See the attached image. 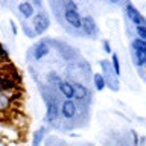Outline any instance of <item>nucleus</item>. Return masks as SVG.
I'll return each mask as SVG.
<instances>
[{
  "mask_svg": "<svg viewBox=\"0 0 146 146\" xmlns=\"http://www.w3.org/2000/svg\"><path fill=\"white\" fill-rule=\"evenodd\" d=\"M32 52H34V59L35 61H40V59H43L46 55H49L50 46L46 40H41L40 43H36L34 47H32Z\"/></svg>",
  "mask_w": 146,
  "mask_h": 146,
  "instance_id": "0eeeda50",
  "label": "nucleus"
},
{
  "mask_svg": "<svg viewBox=\"0 0 146 146\" xmlns=\"http://www.w3.org/2000/svg\"><path fill=\"white\" fill-rule=\"evenodd\" d=\"M50 20L47 17V14H44L43 11L36 12V15L32 17V29H34L35 35H41L49 29Z\"/></svg>",
  "mask_w": 146,
  "mask_h": 146,
  "instance_id": "f03ea898",
  "label": "nucleus"
},
{
  "mask_svg": "<svg viewBox=\"0 0 146 146\" xmlns=\"http://www.w3.org/2000/svg\"><path fill=\"white\" fill-rule=\"evenodd\" d=\"M47 79H49L50 84H55V85H58L59 82H61V78H59L56 73H50V75L47 76Z\"/></svg>",
  "mask_w": 146,
  "mask_h": 146,
  "instance_id": "4be33fe9",
  "label": "nucleus"
},
{
  "mask_svg": "<svg viewBox=\"0 0 146 146\" xmlns=\"http://www.w3.org/2000/svg\"><path fill=\"white\" fill-rule=\"evenodd\" d=\"M18 12H20V15L25 18H32L35 15V11H34V6H32V3L29 2H21L18 5Z\"/></svg>",
  "mask_w": 146,
  "mask_h": 146,
  "instance_id": "9d476101",
  "label": "nucleus"
},
{
  "mask_svg": "<svg viewBox=\"0 0 146 146\" xmlns=\"http://www.w3.org/2000/svg\"><path fill=\"white\" fill-rule=\"evenodd\" d=\"M21 29H23V32L26 34L27 38H35V32H34V29L31 27V25H27V23H23V25H21Z\"/></svg>",
  "mask_w": 146,
  "mask_h": 146,
  "instance_id": "a211bd4d",
  "label": "nucleus"
},
{
  "mask_svg": "<svg viewBox=\"0 0 146 146\" xmlns=\"http://www.w3.org/2000/svg\"><path fill=\"white\" fill-rule=\"evenodd\" d=\"M0 93H3V81H2V76H0Z\"/></svg>",
  "mask_w": 146,
  "mask_h": 146,
  "instance_id": "a878e982",
  "label": "nucleus"
},
{
  "mask_svg": "<svg viewBox=\"0 0 146 146\" xmlns=\"http://www.w3.org/2000/svg\"><path fill=\"white\" fill-rule=\"evenodd\" d=\"M0 61H5V62L9 61V52L5 47V44H2V43H0Z\"/></svg>",
  "mask_w": 146,
  "mask_h": 146,
  "instance_id": "6ab92c4d",
  "label": "nucleus"
},
{
  "mask_svg": "<svg viewBox=\"0 0 146 146\" xmlns=\"http://www.w3.org/2000/svg\"><path fill=\"white\" fill-rule=\"evenodd\" d=\"M81 29L84 31L85 35L91 36V38H96V35H98V25H96L94 18L90 17V15L82 18V27Z\"/></svg>",
  "mask_w": 146,
  "mask_h": 146,
  "instance_id": "39448f33",
  "label": "nucleus"
},
{
  "mask_svg": "<svg viewBox=\"0 0 146 146\" xmlns=\"http://www.w3.org/2000/svg\"><path fill=\"white\" fill-rule=\"evenodd\" d=\"M58 88L64 98H67L68 100H73V88H72V84L68 81H61L58 84Z\"/></svg>",
  "mask_w": 146,
  "mask_h": 146,
  "instance_id": "9b49d317",
  "label": "nucleus"
},
{
  "mask_svg": "<svg viewBox=\"0 0 146 146\" xmlns=\"http://www.w3.org/2000/svg\"><path fill=\"white\" fill-rule=\"evenodd\" d=\"M102 44H104V50H105V53H111V46H110V41H108V40H105Z\"/></svg>",
  "mask_w": 146,
  "mask_h": 146,
  "instance_id": "5701e85b",
  "label": "nucleus"
},
{
  "mask_svg": "<svg viewBox=\"0 0 146 146\" xmlns=\"http://www.w3.org/2000/svg\"><path fill=\"white\" fill-rule=\"evenodd\" d=\"M111 67L114 70V75H116L117 78L120 76V61H119L117 53H113V56H111Z\"/></svg>",
  "mask_w": 146,
  "mask_h": 146,
  "instance_id": "dca6fc26",
  "label": "nucleus"
},
{
  "mask_svg": "<svg viewBox=\"0 0 146 146\" xmlns=\"http://www.w3.org/2000/svg\"><path fill=\"white\" fill-rule=\"evenodd\" d=\"M46 104H47V114H46V117H47V120L52 123V122H55L58 119L61 107H59L56 98H53V96L49 98V99H46Z\"/></svg>",
  "mask_w": 146,
  "mask_h": 146,
  "instance_id": "7ed1b4c3",
  "label": "nucleus"
},
{
  "mask_svg": "<svg viewBox=\"0 0 146 146\" xmlns=\"http://www.w3.org/2000/svg\"><path fill=\"white\" fill-rule=\"evenodd\" d=\"M135 31H137V35H139V38L143 40V41H146V26H137Z\"/></svg>",
  "mask_w": 146,
  "mask_h": 146,
  "instance_id": "412c9836",
  "label": "nucleus"
},
{
  "mask_svg": "<svg viewBox=\"0 0 146 146\" xmlns=\"http://www.w3.org/2000/svg\"><path fill=\"white\" fill-rule=\"evenodd\" d=\"M145 146H146V140H145Z\"/></svg>",
  "mask_w": 146,
  "mask_h": 146,
  "instance_id": "bb28decb",
  "label": "nucleus"
},
{
  "mask_svg": "<svg viewBox=\"0 0 146 146\" xmlns=\"http://www.w3.org/2000/svg\"><path fill=\"white\" fill-rule=\"evenodd\" d=\"M72 88H73V98L78 100H85L90 98V91L85 85L79 84V82H70Z\"/></svg>",
  "mask_w": 146,
  "mask_h": 146,
  "instance_id": "1a4fd4ad",
  "label": "nucleus"
},
{
  "mask_svg": "<svg viewBox=\"0 0 146 146\" xmlns=\"http://www.w3.org/2000/svg\"><path fill=\"white\" fill-rule=\"evenodd\" d=\"M132 47H134V50H139V52H146V41L135 38L132 41Z\"/></svg>",
  "mask_w": 146,
  "mask_h": 146,
  "instance_id": "f3484780",
  "label": "nucleus"
},
{
  "mask_svg": "<svg viewBox=\"0 0 146 146\" xmlns=\"http://www.w3.org/2000/svg\"><path fill=\"white\" fill-rule=\"evenodd\" d=\"M11 31H12V34H14V35H17V34H18V31H17V25H15V23H14L12 20H11Z\"/></svg>",
  "mask_w": 146,
  "mask_h": 146,
  "instance_id": "b1692460",
  "label": "nucleus"
},
{
  "mask_svg": "<svg viewBox=\"0 0 146 146\" xmlns=\"http://www.w3.org/2000/svg\"><path fill=\"white\" fill-rule=\"evenodd\" d=\"M134 61L139 67L146 66V52H139V50H134Z\"/></svg>",
  "mask_w": 146,
  "mask_h": 146,
  "instance_id": "2eb2a0df",
  "label": "nucleus"
},
{
  "mask_svg": "<svg viewBox=\"0 0 146 146\" xmlns=\"http://www.w3.org/2000/svg\"><path fill=\"white\" fill-rule=\"evenodd\" d=\"M46 128L44 126H41L38 128L35 132H34V137H32V146H41V141H43L44 139V135H46Z\"/></svg>",
  "mask_w": 146,
  "mask_h": 146,
  "instance_id": "f8f14e48",
  "label": "nucleus"
},
{
  "mask_svg": "<svg viewBox=\"0 0 146 146\" xmlns=\"http://www.w3.org/2000/svg\"><path fill=\"white\" fill-rule=\"evenodd\" d=\"M59 113L62 114L64 119L70 120V119H73V117L76 116V113H78V105L73 102V100L66 99V100L62 102V105H61V110H59Z\"/></svg>",
  "mask_w": 146,
  "mask_h": 146,
  "instance_id": "423d86ee",
  "label": "nucleus"
},
{
  "mask_svg": "<svg viewBox=\"0 0 146 146\" xmlns=\"http://www.w3.org/2000/svg\"><path fill=\"white\" fill-rule=\"evenodd\" d=\"M93 82H94V87H96V90H98V91H102L105 87H107V85H105L102 73H94V75H93Z\"/></svg>",
  "mask_w": 146,
  "mask_h": 146,
  "instance_id": "ddd939ff",
  "label": "nucleus"
},
{
  "mask_svg": "<svg viewBox=\"0 0 146 146\" xmlns=\"http://www.w3.org/2000/svg\"><path fill=\"white\" fill-rule=\"evenodd\" d=\"M64 20L67 25H70L73 29H81L82 27V18L78 11H64Z\"/></svg>",
  "mask_w": 146,
  "mask_h": 146,
  "instance_id": "6e6552de",
  "label": "nucleus"
},
{
  "mask_svg": "<svg viewBox=\"0 0 146 146\" xmlns=\"http://www.w3.org/2000/svg\"><path fill=\"white\" fill-rule=\"evenodd\" d=\"M32 6H36V8H41L43 6V3L40 2V0H34V2H32Z\"/></svg>",
  "mask_w": 146,
  "mask_h": 146,
  "instance_id": "393cba45",
  "label": "nucleus"
},
{
  "mask_svg": "<svg viewBox=\"0 0 146 146\" xmlns=\"http://www.w3.org/2000/svg\"><path fill=\"white\" fill-rule=\"evenodd\" d=\"M100 68H102V76H104V81H105V85L110 87L113 91H117L119 90V78L114 75V70L111 67V62L107 61V59H102L100 61Z\"/></svg>",
  "mask_w": 146,
  "mask_h": 146,
  "instance_id": "f257e3e1",
  "label": "nucleus"
},
{
  "mask_svg": "<svg viewBox=\"0 0 146 146\" xmlns=\"http://www.w3.org/2000/svg\"><path fill=\"white\" fill-rule=\"evenodd\" d=\"M12 99L11 96L5 94V93H0V111H6V110L9 108V105H11Z\"/></svg>",
  "mask_w": 146,
  "mask_h": 146,
  "instance_id": "4468645a",
  "label": "nucleus"
},
{
  "mask_svg": "<svg viewBox=\"0 0 146 146\" xmlns=\"http://www.w3.org/2000/svg\"><path fill=\"white\" fill-rule=\"evenodd\" d=\"M62 5H64V11H78V5L73 0H68V2L62 3Z\"/></svg>",
  "mask_w": 146,
  "mask_h": 146,
  "instance_id": "aec40b11",
  "label": "nucleus"
},
{
  "mask_svg": "<svg viewBox=\"0 0 146 146\" xmlns=\"http://www.w3.org/2000/svg\"><path fill=\"white\" fill-rule=\"evenodd\" d=\"M125 11H126L128 18H129V20L134 23L135 26H146V20H145L143 17H141V14L137 11V8H135L132 3H126Z\"/></svg>",
  "mask_w": 146,
  "mask_h": 146,
  "instance_id": "20e7f679",
  "label": "nucleus"
}]
</instances>
